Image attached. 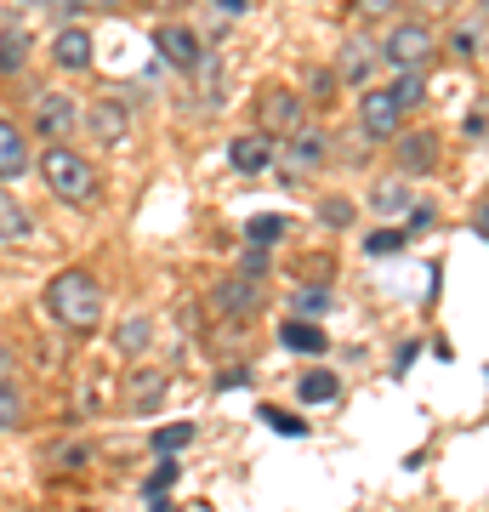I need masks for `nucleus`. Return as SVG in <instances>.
Masks as SVG:
<instances>
[{"instance_id": "nucleus-6", "label": "nucleus", "mask_w": 489, "mask_h": 512, "mask_svg": "<svg viewBox=\"0 0 489 512\" xmlns=\"http://www.w3.org/2000/svg\"><path fill=\"white\" fill-rule=\"evenodd\" d=\"M154 57H160L165 69H177V74H188V69H200L205 57V35L200 29H194V23H160V29H154Z\"/></svg>"}, {"instance_id": "nucleus-3", "label": "nucleus", "mask_w": 489, "mask_h": 512, "mask_svg": "<svg viewBox=\"0 0 489 512\" xmlns=\"http://www.w3.org/2000/svg\"><path fill=\"white\" fill-rule=\"evenodd\" d=\"M438 57V29L427 18H399L381 35V63L387 69H433Z\"/></svg>"}, {"instance_id": "nucleus-12", "label": "nucleus", "mask_w": 489, "mask_h": 512, "mask_svg": "<svg viewBox=\"0 0 489 512\" xmlns=\"http://www.w3.org/2000/svg\"><path fill=\"white\" fill-rule=\"evenodd\" d=\"M35 171V148H29V131L12 120V114H0V188L6 183H23Z\"/></svg>"}, {"instance_id": "nucleus-41", "label": "nucleus", "mask_w": 489, "mask_h": 512, "mask_svg": "<svg viewBox=\"0 0 489 512\" xmlns=\"http://www.w3.org/2000/svg\"><path fill=\"white\" fill-rule=\"evenodd\" d=\"M148 12H177V6H188V0H143Z\"/></svg>"}, {"instance_id": "nucleus-1", "label": "nucleus", "mask_w": 489, "mask_h": 512, "mask_svg": "<svg viewBox=\"0 0 489 512\" xmlns=\"http://www.w3.org/2000/svg\"><path fill=\"white\" fill-rule=\"evenodd\" d=\"M40 302H46V313H52L63 330H97L103 325V308H109V296H103L97 274H86V268H63V274H52Z\"/></svg>"}, {"instance_id": "nucleus-24", "label": "nucleus", "mask_w": 489, "mask_h": 512, "mask_svg": "<svg viewBox=\"0 0 489 512\" xmlns=\"http://www.w3.org/2000/svg\"><path fill=\"white\" fill-rule=\"evenodd\" d=\"M342 382H336V370H308L302 382H296V399L302 404H336Z\"/></svg>"}, {"instance_id": "nucleus-14", "label": "nucleus", "mask_w": 489, "mask_h": 512, "mask_svg": "<svg viewBox=\"0 0 489 512\" xmlns=\"http://www.w3.org/2000/svg\"><path fill=\"white\" fill-rule=\"evenodd\" d=\"M228 165H234L239 177H262L268 165H279V143H273L268 131H239L234 143H228Z\"/></svg>"}, {"instance_id": "nucleus-32", "label": "nucleus", "mask_w": 489, "mask_h": 512, "mask_svg": "<svg viewBox=\"0 0 489 512\" xmlns=\"http://www.w3.org/2000/svg\"><path fill=\"white\" fill-rule=\"evenodd\" d=\"M336 92H342L336 69H308V97H313V103H330Z\"/></svg>"}, {"instance_id": "nucleus-28", "label": "nucleus", "mask_w": 489, "mask_h": 512, "mask_svg": "<svg viewBox=\"0 0 489 512\" xmlns=\"http://www.w3.org/2000/svg\"><path fill=\"white\" fill-rule=\"evenodd\" d=\"M461 137H467V143H489V97H478V103L461 114Z\"/></svg>"}, {"instance_id": "nucleus-23", "label": "nucleus", "mask_w": 489, "mask_h": 512, "mask_svg": "<svg viewBox=\"0 0 489 512\" xmlns=\"http://www.w3.org/2000/svg\"><path fill=\"white\" fill-rule=\"evenodd\" d=\"M336 308V296L325 285H302V291H290V319H325Z\"/></svg>"}, {"instance_id": "nucleus-21", "label": "nucleus", "mask_w": 489, "mask_h": 512, "mask_svg": "<svg viewBox=\"0 0 489 512\" xmlns=\"http://www.w3.org/2000/svg\"><path fill=\"white\" fill-rule=\"evenodd\" d=\"M484 46H489V18H472V23H455L450 29V57H484Z\"/></svg>"}, {"instance_id": "nucleus-39", "label": "nucleus", "mask_w": 489, "mask_h": 512, "mask_svg": "<svg viewBox=\"0 0 489 512\" xmlns=\"http://www.w3.org/2000/svg\"><path fill=\"white\" fill-rule=\"evenodd\" d=\"M421 6V18L433 23V18H444V12H455V0H416Z\"/></svg>"}, {"instance_id": "nucleus-38", "label": "nucleus", "mask_w": 489, "mask_h": 512, "mask_svg": "<svg viewBox=\"0 0 489 512\" xmlns=\"http://www.w3.org/2000/svg\"><path fill=\"white\" fill-rule=\"evenodd\" d=\"M433 200H416V205H410V234H416V228H433Z\"/></svg>"}, {"instance_id": "nucleus-27", "label": "nucleus", "mask_w": 489, "mask_h": 512, "mask_svg": "<svg viewBox=\"0 0 489 512\" xmlns=\"http://www.w3.org/2000/svg\"><path fill=\"white\" fill-rule=\"evenodd\" d=\"M188 439H194V427H188V421L154 427V456H177V450H188Z\"/></svg>"}, {"instance_id": "nucleus-43", "label": "nucleus", "mask_w": 489, "mask_h": 512, "mask_svg": "<svg viewBox=\"0 0 489 512\" xmlns=\"http://www.w3.org/2000/svg\"><path fill=\"white\" fill-rule=\"evenodd\" d=\"M86 6H109V12H120V6H126V0H86Z\"/></svg>"}, {"instance_id": "nucleus-25", "label": "nucleus", "mask_w": 489, "mask_h": 512, "mask_svg": "<svg viewBox=\"0 0 489 512\" xmlns=\"http://www.w3.org/2000/svg\"><path fill=\"white\" fill-rule=\"evenodd\" d=\"M23 421H29V399H23L18 376H12V382H0V433H18Z\"/></svg>"}, {"instance_id": "nucleus-11", "label": "nucleus", "mask_w": 489, "mask_h": 512, "mask_svg": "<svg viewBox=\"0 0 489 512\" xmlns=\"http://www.w3.org/2000/svg\"><path fill=\"white\" fill-rule=\"evenodd\" d=\"M211 308H217V319H256L262 313V285L245 274H228L211 285Z\"/></svg>"}, {"instance_id": "nucleus-7", "label": "nucleus", "mask_w": 489, "mask_h": 512, "mask_svg": "<svg viewBox=\"0 0 489 512\" xmlns=\"http://www.w3.org/2000/svg\"><path fill=\"white\" fill-rule=\"evenodd\" d=\"M404 120H410V114L399 109V97L387 92V86H364L359 92V131L370 143H393L404 131Z\"/></svg>"}, {"instance_id": "nucleus-29", "label": "nucleus", "mask_w": 489, "mask_h": 512, "mask_svg": "<svg viewBox=\"0 0 489 512\" xmlns=\"http://www.w3.org/2000/svg\"><path fill=\"white\" fill-rule=\"evenodd\" d=\"M285 234H290L285 217H251L245 222V239H251V245H273V239H285Z\"/></svg>"}, {"instance_id": "nucleus-31", "label": "nucleus", "mask_w": 489, "mask_h": 512, "mask_svg": "<svg viewBox=\"0 0 489 512\" xmlns=\"http://www.w3.org/2000/svg\"><path fill=\"white\" fill-rule=\"evenodd\" d=\"M404 239H410L404 228H376V234L364 239V251H370V256H399V251H404Z\"/></svg>"}, {"instance_id": "nucleus-13", "label": "nucleus", "mask_w": 489, "mask_h": 512, "mask_svg": "<svg viewBox=\"0 0 489 512\" xmlns=\"http://www.w3.org/2000/svg\"><path fill=\"white\" fill-rule=\"evenodd\" d=\"M393 165H399V177H421V171H433L438 165V137L427 126H404L393 137Z\"/></svg>"}, {"instance_id": "nucleus-35", "label": "nucleus", "mask_w": 489, "mask_h": 512, "mask_svg": "<svg viewBox=\"0 0 489 512\" xmlns=\"http://www.w3.org/2000/svg\"><path fill=\"white\" fill-rule=\"evenodd\" d=\"M239 274H245V279L268 274V245H245V256H239Z\"/></svg>"}, {"instance_id": "nucleus-26", "label": "nucleus", "mask_w": 489, "mask_h": 512, "mask_svg": "<svg viewBox=\"0 0 489 512\" xmlns=\"http://www.w3.org/2000/svg\"><path fill=\"white\" fill-rule=\"evenodd\" d=\"M160 399H165V370H137L131 376V410H148Z\"/></svg>"}, {"instance_id": "nucleus-2", "label": "nucleus", "mask_w": 489, "mask_h": 512, "mask_svg": "<svg viewBox=\"0 0 489 512\" xmlns=\"http://www.w3.org/2000/svg\"><path fill=\"white\" fill-rule=\"evenodd\" d=\"M35 171H40V183H46L52 200H63V205H91L97 200V165H91V154H80V148L46 143L35 154Z\"/></svg>"}, {"instance_id": "nucleus-16", "label": "nucleus", "mask_w": 489, "mask_h": 512, "mask_svg": "<svg viewBox=\"0 0 489 512\" xmlns=\"http://www.w3.org/2000/svg\"><path fill=\"white\" fill-rule=\"evenodd\" d=\"M29 52H35V35H29L18 18H6L0 23V74H23Z\"/></svg>"}, {"instance_id": "nucleus-17", "label": "nucleus", "mask_w": 489, "mask_h": 512, "mask_svg": "<svg viewBox=\"0 0 489 512\" xmlns=\"http://www.w3.org/2000/svg\"><path fill=\"white\" fill-rule=\"evenodd\" d=\"M410 205H416L410 177H381V183L370 188V211H381V217H399V211H410Z\"/></svg>"}, {"instance_id": "nucleus-45", "label": "nucleus", "mask_w": 489, "mask_h": 512, "mask_svg": "<svg viewBox=\"0 0 489 512\" xmlns=\"http://www.w3.org/2000/svg\"><path fill=\"white\" fill-rule=\"evenodd\" d=\"M18 6H46V0H18Z\"/></svg>"}, {"instance_id": "nucleus-42", "label": "nucleus", "mask_w": 489, "mask_h": 512, "mask_svg": "<svg viewBox=\"0 0 489 512\" xmlns=\"http://www.w3.org/2000/svg\"><path fill=\"white\" fill-rule=\"evenodd\" d=\"M222 12H251V0H217Z\"/></svg>"}, {"instance_id": "nucleus-8", "label": "nucleus", "mask_w": 489, "mask_h": 512, "mask_svg": "<svg viewBox=\"0 0 489 512\" xmlns=\"http://www.w3.org/2000/svg\"><path fill=\"white\" fill-rule=\"evenodd\" d=\"M376 74H381V40L347 35L342 46H336V80H342V86L364 92V86H376Z\"/></svg>"}, {"instance_id": "nucleus-20", "label": "nucleus", "mask_w": 489, "mask_h": 512, "mask_svg": "<svg viewBox=\"0 0 489 512\" xmlns=\"http://www.w3.org/2000/svg\"><path fill=\"white\" fill-rule=\"evenodd\" d=\"M279 342H285L290 353H325V330L313 325V319H285V325H279Z\"/></svg>"}, {"instance_id": "nucleus-30", "label": "nucleus", "mask_w": 489, "mask_h": 512, "mask_svg": "<svg viewBox=\"0 0 489 512\" xmlns=\"http://www.w3.org/2000/svg\"><path fill=\"white\" fill-rule=\"evenodd\" d=\"M353 217H359V211H353V200H342V194L319 200V222H325V228H353Z\"/></svg>"}, {"instance_id": "nucleus-15", "label": "nucleus", "mask_w": 489, "mask_h": 512, "mask_svg": "<svg viewBox=\"0 0 489 512\" xmlns=\"http://www.w3.org/2000/svg\"><path fill=\"white\" fill-rule=\"evenodd\" d=\"M80 126L97 137V143L109 148V143H126V131H131V114L126 103H114V97H103V103H91L86 114H80Z\"/></svg>"}, {"instance_id": "nucleus-10", "label": "nucleus", "mask_w": 489, "mask_h": 512, "mask_svg": "<svg viewBox=\"0 0 489 512\" xmlns=\"http://www.w3.org/2000/svg\"><path fill=\"white\" fill-rule=\"evenodd\" d=\"M52 63H57V74H86L97 63V40H91V29L80 18H69L52 35Z\"/></svg>"}, {"instance_id": "nucleus-19", "label": "nucleus", "mask_w": 489, "mask_h": 512, "mask_svg": "<svg viewBox=\"0 0 489 512\" xmlns=\"http://www.w3.org/2000/svg\"><path fill=\"white\" fill-rule=\"evenodd\" d=\"M114 348H120V359H143L148 348H154V319H126V325L114 330Z\"/></svg>"}, {"instance_id": "nucleus-46", "label": "nucleus", "mask_w": 489, "mask_h": 512, "mask_svg": "<svg viewBox=\"0 0 489 512\" xmlns=\"http://www.w3.org/2000/svg\"><path fill=\"white\" fill-rule=\"evenodd\" d=\"M478 12H484V18H489V0H478Z\"/></svg>"}, {"instance_id": "nucleus-40", "label": "nucleus", "mask_w": 489, "mask_h": 512, "mask_svg": "<svg viewBox=\"0 0 489 512\" xmlns=\"http://www.w3.org/2000/svg\"><path fill=\"white\" fill-rule=\"evenodd\" d=\"M12 370H18V353L0 342V382H12Z\"/></svg>"}, {"instance_id": "nucleus-5", "label": "nucleus", "mask_w": 489, "mask_h": 512, "mask_svg": "<svg viewBox=\"0 0 489 512\" xmlns=\"http://www.w3.org/2000/svg\"><path fill=\"white\" fill-rule=\"evenodd\" d=\"M308 126V97L290 92V86H262L256 92V131H268L273 143H285Z\"/></svg>"}, {"instance_id": "nucleus-18", "label": "nucleus", "mask_w": 489, "mask_h": 512, "mask_svg": "<svg viewBox=\"0 0 489 512\" xmlns=\"http://www.w3.org/2000/svg\"><path fill=\"white\" fill-rule=\"evenodd\" d=\"M387 92L399 97L404 114L427 109V69H393V80H387Z\"/></svg>"}, {"instance_id": "nucleus-4", "label": "nucleus", "mask_w": 489, "mask_h": 512, "mask_svg": "<svg viewBox=\"0 0 489 512\" xmlns=\"http://www.w3.org/2000/svg\"><path fill=\"white\" fill-rule=\"evenodd\" d=\"M80 97L69 92V86H46V92H35V103H29V131H35L40 143H69V131L80 126Z\"/></svg>"}, {"instance_id": "nucleus-33", "label": "nucleus", "mask_w": 489, "mask_h": 512, "mask_svg": "<svg viewBox=\"0 0 489 512\" xmlns=\"http://www.w3.org/2000/svg\"><path fill=\"white\" fill-rule=\"evenodd\" d=\"M404 6H410V0H353V12H359V18H370V23H381V18H399Z\"/></svg>"}, {"instance_id": "nucleus-34", "label": "nucleus", "mask_w": 489, "mask_h": 512, "mask_svg": "<svg viewBox=\"0 0 489 512\" xmlns=\"http://www.w3.org/2000/svg\"><path fill=\"white\" fill-rule=\"evenodd\" d=\"M262 421H268V427H279V433H290V439H302V433H308V421H302V416H290V410H273V404L262 410Z\"/></svg>"}, {"instance_id": "nucleus-47", "label": "nucleus", "mask_w": 489, "mask_h": 512, "mask_svg": "<svg viewBox=\"0 0 489 512\" xmlns=\"http://www.w3.org/2000/svg\"><path fill=\"white\" fill-rule=\"evenodd\" d=\"M86 512H91V507H86Z\"/></svg>"}, {"instance_id": "nucleus-37", "label": "nucleus", "mask_w": 489, "mask_h": 512, "mask_svg": "<svg viewBox=\"0 0 489 512\" xmlns=\"http://www.w3.org/2000/svg\"><path fill=\"white\" fill-rule=\"evenodd\" d=\"M86 456H91L86 444H57L46 461H52V467H86Z\"/></svg>"}, {"instance_id": "nucleus-9", "label": "nucleus", "mask_w": 489, "mask_h": 512, "mask_svg": "<svg viewBox=\"0 0 489 512\" xmlns=\"http://www.w3.org/2000/svg\"><path fill=\"white\" fill-rule=\"evenodd\" d=\"M279 165H285V171H296V177L325 171V165H330V131L308 120L296 137H285V143H279Z\"/></svg>"}, {"instance_id": "nucleus-44", "label": "nucleus", "mask_w": 489, "mask_h": 512, "mask_svg": "<svg viewBox=\"0 0 489 512\" xmlns=\"http://www.w3.org/2000/svg\"><path fill=\"white\" fill-rule=\"evenodd\" d=\"M478 228H484V239H489V205H484V217H478Z\"/></svg>"}, {"instance_id": "nucleus-22", "label": "nucleus", "mask_w": 489, "mask_h": 512, "mask_svg": "<svg viewBox=\"0 0 489 512\" xmlns=\"http://www.w3.org/2000/svg\"><path fill=\"white\" fill-rule=\"evenodd\" d=\"M35 234V222H29V211H23V200H12L6 188H0V245H18V239Z\"/></svg>"}, {"instance_id": "nucleus-36", "label": "nucleus", "mask_w": 489, "mask_h": 512, "mask_svg": "<svg viewBox=\"0 0 489 512\" xmlns=\"http://www.w3.org/2000/svg\"><path fill=\"white\" fill-rule=\"evenodd\" d=\"M171 484H177V467L165 461V467H154V478H148L143 490H148V501H165V490H171Z\"/></svg>"}]
</instances>
